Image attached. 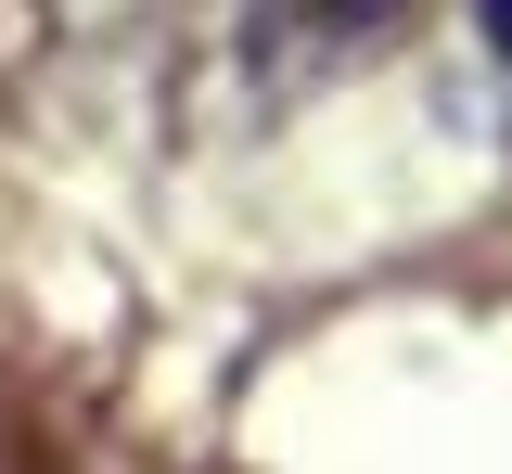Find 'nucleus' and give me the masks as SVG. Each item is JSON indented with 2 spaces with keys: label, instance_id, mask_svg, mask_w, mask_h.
Returning a JSON list of instances; mask_svg holds the SVG:
<instances>
[{
  "label": "nucleus",
  "instance_id": "nucleus-3",
  "mask_svg": "<svg viewBox=\"0 0 512 474\" xmlns=\"http://www.w3.org/2000/svg\"><path fill=\"white\" fill-rule=\"evenodd\" d=\"M64 13H103V0H64Z\"/></svg>",
  "mask_w": 512,
  "mask_h": 474
},
{
  "label": "nucleus",
  "instance_id": "nucleus-1",
  "mask_svg": "<svg viewBox=\"0 0 512 474\" xmlns=\"http://www.w3.org/2000/svg\"><path fill=\"white\" fill-rule=\"evenodd\" d=\"M295 13H320V26H333V39H346V26H359V39H372V26H397V13H410V0H295Z\"/></svg>",
  "mask_w": 512,
  "mask_h": 474
},
{
  "label": "nucleus",
  "instance_id": "nucleus-2",
  "mask_svg": "<svg viewBox=\"0 0 512 474\" xmlns=\"http://www.w3.org/2000/svg\"><path fill=\"white\" fill-rule=\"evenodd\" d=\"M474 26H487V52L512 65V0H474Z\"/></svg>",
  "mask_w": 512,
  "mask_h": 474
}]
</instances>
